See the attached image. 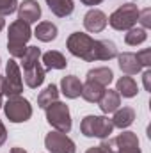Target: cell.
<instances>
[{"instance_id":"1","label":"cell","mask_w":151,"mask_h":153,"mask_svg":"<svg viewBox=\"0 0 151 153\" xmlns=\"http://www.w3.org/2000/svg\"><path fill=\"white\" fill-rule=\"evenodd\" d=\"M32 38V30L30 25L21 22V20H14L9 25L7 30V50L11 53L13 59H21L25 50H27V43Z\"/></svg>"},{"instance_id":"2","label":"cell","mask_w":151,"mask_h":153,"mask_svg":"<svg viewBox=\"0 0 151 153\" xmlns=\"http://www.w3.org/2000/svg\"><path fill=\"white\" fill-rule=\"evenodd\" d=\"M66 46H68L70 53L75 55V57H80V59H84L87 62L96 61V41L89 34L73 32L66 41Z\"/></svg>"},{"instance_id":"3","label":"cell","mask_w":151,"mask_h":153,"mask_svg":"<svg viewBox=\"0 0 151 153\" xmlns=\"http://www.w3.org/2000/svg\"><path fill=\"white\" fill-rule=\"evenodd\" d=\"M114 130L112 119L107 116H85L80 123V132L85 137H98V139H107L110 137Z\"/></svg>"},{"instance_id":"4","label":"cell","mask_w":151,"mask_h":153,"mask_svg":"<svg viewBox=\"0 0 151 153\" xmlns=\"http://www.w3.org/2000/svg\"><path fill=\"white\" fill-rule=\"evenodd\" d=\"M139 20V7L132 2L119 5L109 18V25L115 30H130Z\"/></svg>"},{"instance_id":"5","label":"cell","mask_w":151,"mask_h":153,"mask_svg":"<svg viewBox=\"0 0 151 153\" xmlns=\"http://www.w3.org/2000/svg\"><path fill=\"white\" fill-rule=\"evenodd\" d=\"M46 121L50 126H53L57 132H62V134H68L71 130V114H70V109L66 103L62 102H53L52 105H48L46 109Z\"/></svg>"},{"instance_id":"6","label":"cell","mask_w":151,"mask_h":153,"mask_svg":"<svg viewBox=\"0 0 151 153\" xmlns=\"http://www.w3.org/2000/svg\"><path fill=\"white\" fill-rule=\"evenodd\" d=\"M2 107L11 123H25L32 116V105L23 96H11Z\"/></svg>"},{"instance_id":"7","label":"cell","mask_w":151,"mask_h":153,"mask_svg":"<svg viewBox=\"0 0 151 153\" xmlns=\"http://www.w3.org/2000/svg\"><path fill=\"white\" fill-rule=\"evenodd\" d=\"M21 91H23V78L20 71V64L16 62V59H9L4 75V94L11 98V96H20Z\"/></svg>"},{"instance_id":"8","label":"cell","mask_w":151,"mask_h":153,"mask_svg":"<svg viewBox=\"0 0 151 153\" xmlns=\"http://www.w3.org/2000/svg\"><path fill=\"white\" fill-rule=\"evenodd\" d=\"M44 146L50 153H76L75 143L62 132H50L44 137Z\"/></svg>"},{"instance_id":"9","label":"cell","mask_w":151,"mask_h":153,"mask_svg":"<svg viewBox=\"0 0 151 153\" xmlns=\"http://www.w3.org/2000/svg\"><path fill=\"white\" fill-rule=\"evenodd\" d=\"M114 143H115V153H142L141 146H139L137 134H133V132L119 134L114 139Z\"/></svg>"},{"instance_id":"10","label":"cell","mask_w":151,"mask_h":153,"mask_svg":"<svg viewBox=\"0 0 151 153\" xmlns=\"http://www.w3.org/2000/svg\"><path fill=\"white\" fill-rule=\"evenodd\" d=\"M107 23H109V18H107V14L103 13V11H100V9H91V11H87L85 13V16H84V27L89 30V32H101L105 27H107Z\"/></svg>"},{"instance_id":"11","label":"cell","mask_w":151,"mask_h":153,"mask_svg":"<svg viewBox=\"0 0 151 153\" xmlns=\"http://www.w3.org/2000/svg\"><path fill=\"white\" fill-rule=\"evenodd\" d=\"M41 18V5L38 0H23L18 5V20L25 22V23H34Z\"/></svg>"},{"instance_id":"12","label":"cell","mask_w":151,"mask_h":153,"mask_svg":"<svg viewBox=\"0 0 151 153\" xmlns=\"http://www.w3.org/2000/svg\"><path fill=\"white\" fill-rule=\"evenodd\" d=\"M44 75H46V70L39 62L23 70V80H25L27 87H30V89H38L39 85L44 82Z\"/></svg>"},{"instance_id":"13","label":"cell","mask_w":151,"mask_h":153,"mask_svg":"<svg viewBox=\"0 0 151 153\" xmlns=\"http://www.w3.org/2000/svg\"><path fill=\"white\" fill-rule=\"evenodd\" d=\"M61 91H62V94H64L66 98H70V100L78 98L80 93H82V82H80V78L75 76V75L62 76V80H61Z\"/></svg>"},{"instance_id":"14","label":"cell","mask_w":151,"mask_h":153,"mask_svg":"<svg viewBox=\"0 0 151 153\" xmlns=\"http://www.w3.org/2000/svg\"><path fill=\"white\" fill-rule=\"evenodd\" d=\"M98 105H100V109H101V112H103V114L115 112V111L119 109V105H121V96H119V93H117V91L105 89V93H103V96L100 98Z\"/></svg>"},{"instance_id":"15","label":"cell","mask_w":151,"mask_h":153,"mask_svg":"<svg viewBox=\"0 0 151 153\" xmlns=\"http://www.w3.org/2000/svg\"><path fill=\"white\" fill-rule=\"evenodd\" d=\"M117 64H119L121 71L126 73V75H135V73H139L142 70V66L139 64L135 53H130V52H124V53L117 55Z\"/></svg>"},{"instance_id":"16","label":"cell","mask_w":151,"mask_h":153,"mask_svg":"<svg viewBox=\"0 0 151 153\" xmlns=\"http://www.w3.org/2000/svg\"><path fill=\"white\" fill-rule=\"evenodd\" d=\"M103 93H105V87L103 85H100L96 82H91V80H85V84H82L80 96L85 102H89V103H98L100 98L103 96Z\"/></svg>"},{"instance_id":"17","label":"cell","mask_w":151,"mask_h":153,"mask_svg":"<svg viewBox=\"0 0 151 153\" xmlns=\"http://www.w3.org/2000/svg\"><path fill=\"white\" fill-rule=\"evenodd\" d=\"M43 62H44V70H64L68 66L66 57L57 50H50L43 53Z\"/></svg>"},{"instance_id":"18","label":"cell","mask_w":151,"mask_h":153,"mask_svg":"<svg viewBox=\"0 0 151 153\" xmlns=\"http://www.w3.org/2000/svg\"><path fill=\"white\" fill-rule=\"evenodd\" d=\"M46 5L48 9L59 16V18H66V16H71L73 9H75V4L73 0H46Z\"/></svg>"},{"instance_id":"19","label":"cell","mask_w":151,"mask_h":153,"mask_svg":"<svg viewBox=\"0 0 151 153\" xmlns=\"http://www.w3.org/2000/svg\"><path fill=\"white\" fill-rule=\"evenodd\" d=\"M115 91L123 98H133V96H137L139 87H137V82L132 76H121L115 84Z\"/></svg>"},{"instance_id":"20","label":"cell","mask_w":151,"mask_h":153,"mask_svg":"<svg viewBox=\"0 0 151 153\" xmlns=\"http://www.w3.org/2000/svg\"><path fill=\"white\" fill-rule=\"evenodd\" d=\"M135 119V111L132 107H123V109H117L114 112V117H112V125L117 126V128H128Z\"/></svg>"},{"instance_id":"21","label":"cell","mask_w":151,"mask_h":153,"mask_svg":"<svg viewBox=\"0 0 151 153\" xmlns=\"http://www.w3.org/2000/svg\"><path fill=\"white\" fill-rule=\"evenodd\" d=\"M114 57H117V48L112 41L109 39L96 41V61H110Z\"/></svg>"},{"instance_id":"22","label":"cell","mask_w":151,"mask_h":153,"mask_svg":"<svg viewBox=\"0 0 151 153\" xmlns=\"http://www.w3.org/2000/svg\"><path fill=\"white\" fill-rule=\"evenodd\" d=\"M114 78V73L110 68H94V70H89L87 71V80H91V82H96V84H100V85H109L110 82H112Z\"/></svg>"},{"instance_id":"23","label":"cell","mask_w":151,"mask_h":153,"mask_svg":"<svg viewBox=\"0 0 151 153\" xmlns=\"http://www.w3.org/2000/svg\"><path fill=\"white\" fill-rule=\"evenodd\" d=\"M34 36L43 43H50L57 38V27L52 22H41V23H38V27L34 30Z\"/></svg>"},{"instance_id":"24","label":"cell","mask_w":151,"mask_h":153,"mask_svg":"<svg viewBox=\"0 0 151 153\" xmlns=\"http://www.w3.org/2000/svg\"><path fill=\"white\" fill-rule=\"evenodd\" d=\"M57 98H59V89H57V85L50 84V85H46V87L39 93L38 105L41 109H46L48 105H52L53 102H57Z\"/></svg>"},{"instance_id":"25","label":"cell","mask_w":151,"mask_h":153,"mask_svg":"<svg viewBox=\"0 0 151 153\" xmlns=\"http://www.w3.org/2000/svg\"><path fill=\"white\" fill-rule=\"evenodd\" d=\"M146 39H148V32H146V29L132 27V29L126 32V36H124V43L130 45V46H137V45L144 43Z\"/></svg>"},{"instance_id":"26","label":"cell","mask_w":151,"mask_h":153,"mask_svg":"<svg viewBox=\"0 0 151 153\" xmlns=\"http://www.w3.org/2000/svg\"><path fill=\"white\" fill-rule=\"evenodd\" d=\"M39 57H41V50H39L38 46H27V50H25V53H23L20 64H21V68L25 70V68H29V66L39 62Z\"/></svg>"},{"instance_id":"27","label":"cell","mask_w":151,"mask_h":153,"mask_svg":"<svg viewBox=\"0 0 151 153\" xmlns=\"http://www.w3.org/2000/svg\"><path fill=\"white\" fill-rule=\"evenodd\" d=\"M18 9V0H0V14L7 16Z\"/></svg>"},{"instance_id":"28","label":"cell","mask_w":151,"mask_h":153,"mask_svg":"<svg viewBox=\"0 0 151 153\" xmlns=\"http://www.w3.org/2000/svg\"><path fill=\"white\" fill-rule=\"evenodd\" d=\"M135 57H137V61H139L141 66H150L151 64V50L150 48H144V50L137 52Z\"/></svg>"},{"instance_id":"29","label":"cell","mask_w":151,"mask_h":153,"mask_svg":"<svg viewBox=\"0 0 151 153\" xmlns=\"http://www.w3.org/2000/svg\"><path fill=\"white\" fill-rule=\"evenodd\" d=\"M137 22H141L144 29H150L151 27V9L150 7H146L144 11H139V20Z\"/></svg>"},{"instance_id":"30","label":"cell","mask_w":151,"mask_h":153,"mask_svg":"<svg viewBox=\"0 0 151 153\" xmlns=\"http://www.w3.org/2000/svg\"><path fill=\"white\" fill-rule=\"evenodd\" d=\"M142 78H144V87H146V91H151V70H146L144 71V75H142Z\"/></svg>"},{"instance_id":"31","label":"cell","mask_w":151,"mask_h":153,"mask_svg":"<svg viewBox=\"0 0 151 153\" xmlns=\"http://www.w3.org/2000/svg\"><path fill=\"white\" fill-rule=\"evenodd\" d=\"M5 141H7V130H5V126H4V123H2V119H0V146H2Z\"/></svg>"},{"instance_id":"32","label":"cell","mask_w":151,"mask_h":153,"mask_svg":"<svg viewBox=\"0 0 151 153\" xmlns=\"http://www.w3.org/2000/svg\"><path fill=\"white\" fill-rule=\"evenodd\" d=\"M84 5H98V4H101L103 0H80Z\"/></svg>"},{"instance_id":"33","label":"cell","mask_w":151,"mask_h":153,"mask_svg":"<svg viewBox=\"0 0 151 153\" xmlns=\"http://www.w3.org/2000/svg\"><path fill=\"white\" fill-rule=\"evenodd\" d=\"M85 153H105V152H103L100 146H94V148H89V150H87Z\"/></svg>"},{"instance_id":"34","label":"cell","mask_w":151,"mask_h":153,"mask_svg":"<svg viewBox=\"0 0 151 153\" xmlns=\"http://www.w3.org/2000/svg\"><path fill=\"white\" fill-rule=\"evenodd\" d=\"M4 27H5V18H4V16L0 14V32L4 30Z\"/></svg>"},{"instance_id":"35","label":"cell","mask_w":151,"mask_h":153,"mask_svg":"<svg viewBox=\"0 0 151 153\" xmlns=\"http://www.w3.org/2000/svg\"><path fill=\"white\" fill-rule=\"evenodd\" d=\"M4 94V75H0V96Z\"/></svg>"},{"instance_id":"36","label":"cell","mask_w":151,"mask_h":153,"mask_svg":"<svg viewBox=\"0 0 151 153\" xmlns=\"http://www.w3.org/2000/svg\"><path fill=\"white\" fill-rule=\"evenodd\" d=\"M11 153H27V152H25L23 148H18V146H16V148H13V150H11Z\"/></svg>"},{"instance_id":"37","label":"cell","mask_w":151,"mask_h":153,"mask_svg":"<svg viewBox=\"0 0 151 153\" xmlns=\"http://www.w3.org/2000/svg\"><path fill=\"white\" fill-rule=\"evenodd\" d=\"M2 105H4V102H2V96H0V109H2Z\"/></svg>"}]
</instances>
